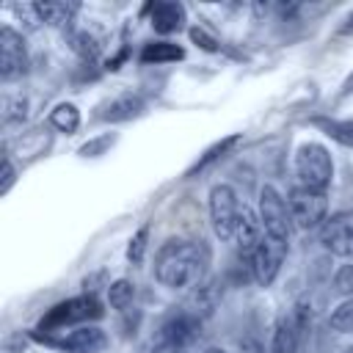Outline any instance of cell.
Masks as SVG:
<instances>
[{
	"instance_id": "cell-26",
	"label": "cell",
	"mask_w": 353,
	"mask_h": 353,
	"mask_svg": "<svg viewBox=\"0 0 353 353\" xmlns=\"http://www.w3.org/2000/svg\"><path fill=\"white\" fill-rule=\"evenodd\" d=\"M14 14L22 19V25H25L28 30H36V28L41 25V17H39V11H36V3H17V6H14Z\"/></svg>"
},
{
	"instance_id": "cell-11",
	"label": "cell",
	"mask_w": 353,
	"mask_h": 353,
	"mask_svg": "<svg viewBox=\"0 0 353 353\" xmlns=\"http://www.w3.org/2000/svg\"><path fill=\"white\" fill-rule=\"evenodd\" d=\"M47 345H55L61 350H69V353H102L108 347V336L102 328L97 325H83V328H74L69 331L66 336L61 339H52V336H41Z\"/></svg>"
},
{
	"instance_id": "cell-4",
	"label": "cell",
	"mask_w": 353,
	"mask_h": 353,
	"mask_svg": "<svg viewBox=\"0 0 353 353\" xmlns=\"http://www.w3.org/2000/svg\"><path fill=\"white\" fill-rule=\"evenodd\" d=\"M240 210H243V204L237 201V193L232 185H215L210 190V221H212V229L221 240L234 237Z\"/></svg>"
},
{
	"instance_id": "cell-17",
	"label": "cell",
	"mask_w": 353,
	"mask_h": 353,
	"mask_svg": "<svg viewBox=\"0 0 353 353\" xmlns=\"http://www.w3.org/2000/svg\"><path fill=\"white\" fill-rule=\"evenodd\" d=\"M182 55H185V50L171 44V41H149L141 50L143 63H168V61H179Z\"/></svg>"
},
{
	"instance_id": "cell-6",
	"label": "cell",
	"mask_w": 353,
	"mask_h": 353,
	"mask_svg": "<svg viewBox=\"0 0 353 353\" xmlns=\"http://www.w3.org/2000/svg\"><path fill=\"white\" fill-rule=\"evenodd\" d=\"M259 221L265 234L276 237V240H287L290 243V229H292V215H290V204L281 199V193L270 185L262 188L259 193Z\"/></svg>"
},
{
	"instance_id": "cell-8",
	"label": "cell",
	"mask_w": 353,
	"mask_h": 353,
	"mask_svg": "<svg viewBox=\"0 0 353 353\" xmlns=\"http://www.w3.org/2000/svg\"><path fill=\"white\" fill-rule=\"evenodd\" d=\"M320 243L325 251L342 259H353V210H339L320 226Z\"/></svg>"
},
{
	"instance_id": "cell-10",
	"label": "cell",
	"mask_w": 353,
	"mask_h": 353,
	"mask_svg": "<svg viewBox=\"0 0 353 353\" xmlns=\"http://www.w3.org/2000/svg\"><path fill=\"white\" fill-rule=\"evenodd\" d=\"M28 72V52H25V41L22 36L3 25L0 28V77L8 83V80H17Z\"/></svg>"
},
{
	"instance_id": "cell-25",
	"label": "cell",
	"mask_w": 353,
	"mask_h": 353,
	"mask_svg": "<svg viewBox=\"0 0 353 353\" xmlns=\"http://www.w3.org/2000/svg\"><path fill=\"white\" fill-rule=\"evenodd\" d=\"M3 124H14V121H22L25 119V108H28V99L25 97H6V105H3Z\"/></svg>"
},
{
	"instance_id": "cell-22",
	"label": "cell",
	"mask_w": 353,
	"mask_h": 353,
	"mask_svg": "<svg viewBox=\"0 0 353 353\" xmlns=\"http://www.w3.org/2000/svg\"><path fill=\"white\" fill-rule=\"evenodd\" d=\"M132 298H135V287H132V281H127V279H119V281H113V284L108 287V303H110L113 309H127V306L132 303Z\"/></svg>"
},
{
	"instance_id": "cell-14",
	"label": "cell",
	"mask_w": 353,
	"mask_h": 353,
	"mask_svg": "<svg viewBox=\"0 0 353 353\" xmlns=\"http://www.w3.org/2000/svg\"><path fill=\"white\" fill-rule=\"evenodd\" d=\"M141 113H143V99L138 94L113 97L110 102H105L99 108V119H105V121H127V119H135Z\"/></svg>"
},
{
	"instance_id": "cell-2",
	"label": "cell",
	"mask_w": 353,
	"mask_h": 353,
	"mask_svg": "<svg viewBox=\"0 0 353 353\" xmlns=\"http://www.w3.org/2000/svg\"><path fill=\"white\" fill-rule=\"evenodd\" d=\"M295 176L301 188L325 193L334 176V163H331L328 149L320 143H303L295 154Z\"/></svg>"
},
{
	"instance_id": "cell-33",
	"label": "cell",
	"mask_w": 353,
	"mask_h": 353,
	"mask_svg": "<svg viewBox=\"0 0 353 353\" xmlns=\"http://www.w3.org/2000/svg\"><path fill=\"white\" fill-rule=\"evenodd\" d=\"M350 30H353V14H350V17L345 19V25L339 28V33H350Z\"/></svg>"
},
{
	"instance_id": "cell-30",
	"label": "cell",
	"mask_w": 353,
	"mask_h": 353,
	"mask_svg": "<svg viewBox=\"0 0 353 353\" xmlns=\"http://www.w3.org/2000/svg\"><path fill=\"white\" fill-rule=\"evenodd\" d=\"M108 143H113V138H110V135H105V138H99V141H91V143H85V146L80 149V154H85V157H88V154H97V152H102Z\"/></svg>"
},
{
	"instance_id": "cell-31",
	"label": "cell",
	"mask_w": 353,
	"mask_h": 353,
	"mask_svg": "<svg viewBox=\"0 0 353 353\" xmlns=\"http://www.w3.org/2000/svg\"><path fill=\"white\" fill-rule=\"evenodd\" d=\"M237 353H265V347L256 342V339H245L243 345H240V350Z\"/></svg>"
},
{
	"instance_id": "cell-29",
	"label": "cell",
	"mask_w": 353,
	"mask_h": 353,
	"mask_svg": "<svg viewBox=\"0 0 353 353\" xmlns=\"http://www.w3.org/2000/svg\"><path fill=\"white\" fill-rule=\"evenodd\" d=\"M14 179H17V171H14L11 160H8V157H3V182H0V196H6V193L11 190Z\"/></svg>"
},
{
	"instance_id": "cell-1",
	"label": "cell",
	"mask_w": 353,
	"mask_h": 353,
	"mask_svg": "<svg viewBox=\"0 0 353 353\" xmlns=\"http://www.w3.org/2000/svg\"><path fill=\"white\" fill-rule=\"evenodd\" d=\"M210 265V248L201 240L174 237L154 254V279L171 290H188L201 284Z\"/></svg>"
},
{
	"instance_id": "cell-9",
	"label": "cell",
	"mask_w": 353,
	"mask_h": 353,
	"mask_svg": "<svg viewBox=\"0 0 353 353\" xmlns=\"http://www.w3.org/2000/svg\"><path fill=\"white\" fill-rule=\"evenodd\" d=\"M284 256H287V240H276V237L265 234V240L259 243V248H256L254 256H251V273H254V279H256L262 287L273 284V279H276L279 270H281Z\"/></svg>"
},
{
	"instance_id": "cell-12",
	"label": "cell",
	"mask_w": 353,
	"mask_h": 353,
	"mask_svg": "<svg viewBox=\"0 0 353 353\" xmlns=\"http://www.w3.org/2000/svg\"><path fill=\"white\" fill-rule=\"evenodd\" d=\"M234 240H237V248H240L243 259H248V265H251L254 251H256L259 243L265 240V229H262L259 212H254V210L245 207V204H243L240 218H237V226H234Z\"/></svg>"
},
{
	"instance_id": "cell-27",
	"label": "cell",
	"mask_w": 353,
	"mask_h": 353,
	"mask_svg": "<svg viewBox=\"0 0 353 353\" xmlns=\"http://www.w3.org/2000/svg\"><path fill=\"white\" fill-rule=\"evenodd\" d=\"M334 287H336V292L353 298V262H350V265H342V268L334 273Z\"/></svg>"
},
{
	"instance_id": "cell-3",
	"label": "cell",
	"mask_w": 353,
	"mask_h": 353,
	"mask_svg": "<svg viewBox=\"0 0 353 353\" xmlns=\"http://www.w3.org/2000/svg\"><path fill=\"white\" fill-rule=\"evenodd\" d=\"M97 317H102V306H99L97 295H77V298H69V301L55 303V306L44 314L41 328H44V331H55V328H66V325L85 323V320H97Z\"/></svg>"
},
{
	"instance_id": "cell-32",
	"label": "cell",
	"mask_w": 353,
	"mask_h": 353,
	"mask_svg": "<svg viewBox=\"0 0 353 353\" xmlns=\"http://www.w3.org/2000/svg\"><path fill=\"white\" fill-rule=\"evenodd\" d=\"M353 91V74H347V80L342 83V97H347Z\"/></svg>"
},
{
	"instance_id": "cell-5",
	"label": "cell",
	"mask_w": 353,
	"mask_h": 353,
	"mask_svg": "<svg viewBox=\"0 0 353 353\" xmlns=\"http://www.w3.org/2000/svg\"><path fill=\"white\" fill-rule=\"evenodd\" d=\"M287 204H290L292 223H295L298 229H314V226L325 223V210H328L325 193H317V190L292 185Z\"/></svg>"
},
{
	"instance_id": "cell-23",
	"label": "cell",
	"mask_w": 353,
	"mask_h": 353,
	"mask_svg": "<svg viewBox=\"0 0 353 353\" xmlns=\"http://www.w3.org/2000/svg\"><path fill=\"white\" fill-rule=\"evenodd\" d=\"M328 325H331L334 331H339V334H350V331H353V298H347L345 303H339V306L331 312Z\"/></svg>"
},
{
	"instance_id": "cell-16",
	"label": "cell",
	"mask_w": 353,
	"mask_h": 353,
	"mask_svg": "<svg viewBox=\"0 0 353 353\" xmlns=\"http://www.w3.org/2000/svg\"><path fill=\"white\" fill-rule=\"evenodd\" d=\"M36 11H39L41 22L55 25V28H66L74 19V14L80 11V3H74V0H39Z\"/></svg>"
},
{
	"instance_id": "cell-28",
	"label": "cell",
	"mask_w": 353,
	"mask_h": 353,
	"mask_svg": "<svg viewBox=\"0 0 353 353\" xmlns=\"http://www.w3.org/2000/svg\"><path fill=\"white\" fill-rule=\"evenodd\" d=\"M190 39H193L201 50H207V52H215V50H218V41H215L210 33H204L201 28H190Z\"/></svg>"
},
{
	"instance_id": "cell-15",
	"label": "cell",
	"mask_w": 353,
	"mask_h": 353,
	"mask_svg": "<svg viewBox=\"0 0 353 353\" xmlns=\"http://www.w3.org/2000/svg\"><path fill=\"white\" fill-rule=\"evenodd\" d=\"M301 325L295 323L292 314L279 317L276 328H273V339H270V353H298L301 345Z\"/></svg>"
},
{
	"instance_id": "cell-34",
	"label": "cell",
	"mask_w": 353,
	"mask_h": 353,
	"mask_svg": "<svg viewBox=\"0 0 353 353\" xmlns=\"http://www.w3.org/2000/svg\"><path fill=\"white\" fill-rule=\"evenodd\" d=\"M204 353H226V350H223V347H207Z\"/></svg>"
},
{
	"instance_id": "cell-18",
	"label": "cell",
	"mask_w": 353,
	"mask_h": 353,
	"mask_svg": "<svg viewBox=\"0 0 353 353\" xmlns=\"http://www.w3.org/2000/svg\"><path fill=\"white\" fill-rule=\"evenodd\" d=\"M314 124L342 146H353V119H314Z\"/></svg>"
},
{
	"instance_id": "cell-21",
	"label": "cell",
	"mask_w": 353,
	"mask_h": 353,
	"mask_svg": "<svg viewBox=\"0 0 353 353\" xmlns=\"http://www.w3.org/2000/svg\"><path fill=\"white\" fill-rule=\"evenodd\" d=\"M69 44H72V50H74L80 58H85V61H94V58L99 55V41H97L91 33H85V30L69 33Z\"/></svg>"
},
{
	"instance_id": "cell-13",
	"label": "cell",
	"mask_w": 353,
	"mask_h": 353,
	"mask_svg": "<svg viewBox=\"0 0 353 353\" xmlns=\"http://www.w3.org/2000/svg\"><path fill=\"white\" fill-rule=\"evenodd\" d=\"M149 22L157 33H176L185 25V6L182 3H149L146 6Z\"/></svg>"
},
{
	"instance_id": "cell-7",
	"label": "cell",
	"mask_w": 353,
	"mask_h": 353,
	"mask_svg": "<svg viewBox=\"0 0 353 353\" xmlns=\"http://www.w3.org/2000/svg\"><path fill=\"white\" fill-rule=\"evenodd\" d=\"M201 334V320L199 314H190V312H179L174 314L171 320L163 323L160 334H157V353H176V350H185L190 342H196Z\"/></svg>"
},
{
	"instance_id": "cell-24",
	"label": "cell",
	"mask_w": 353,
	"mask_h": 353,
	"mask_svg": "<svg viewBox=\"0 0 353 353\" xmlns=\"http://www.w3.org/2000/svg\"><path fill=\"white\" fill-rule=\"evenodd\" d=\"M146 240H149V226H141V229L132 234L130 245H127V259H130L132 265H141V262H143V254H146Z\"/></svg>"
},
{
	"instance_id": "cell-35",
	"label": "cell",
	"mask_w": 353,
	"mask_h": 353,
	"mask_svg": "<svg viewBox=\"0 0 353 353\" xmlns=\"http://www.w3.org/2000/svg\"><path fill=\"white\" fill-rule=\"evenodd\" d=\"M176 353H188V350H176Z\"/></svg>"
},
{
	"instance_id": "cell-19",
	"label": "cell",
	"mask_w": 353,
	"mask_h": 353,
	"mask_svg": "<svg viewBox=\"0 0 353 353\" xmlns=\"http://www.w3.org/2000/svg\"><path fill=\"white\" fill-rule=\"evenodd\" d=\"M237 141H240V135H229V138H223V141L212 143V146H210V149H207V152H204V154H201V157H199V160H196V163L188 168V176H193L196 171H204L210 163H215L218 157H223V154H226L232 146H237Z\"/></svg>"
},
{
	"instance_id": "cell-20",
	"label": "cell",
	"mask_w": 353,
	"mask_h": 353,
	"mask_svg": "<svg viewBox=\"0 0 353 353\" xmlns=\"http://www.w3.org/2000/svg\"><path fill=\"white\" fill-rule=\"evenodd\" d=\"M50 121L52 127H58L61 132H74L80 127V110L72 105V102H63L58 105L52 113H50Z\"/></svg>"
}]
</instances>
